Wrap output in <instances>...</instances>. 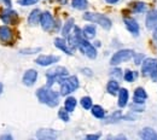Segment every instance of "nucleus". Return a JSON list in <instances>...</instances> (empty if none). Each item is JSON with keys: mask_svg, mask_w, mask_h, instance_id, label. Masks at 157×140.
Listing matches in <instances>:
<instances>
[{"mask_svg": "<svg viewBox=\"0 0 157 140\" xmlns=\"http://www.w3.org/2000/svg\"><path fill=\"white\" fill-rule=\"evenodd\" d=\"M59 1H60V2H63V4H65V2H67V0H59Z\"/></svg>", "mask_w": 157, "mask_h": 140, "instance_id": "a19ab883", "label": "nucleus"}, {"mask_svg": "<svg viewBox=\"0 0 157 140\" xmlns=\"http://www.w3.org/2000/svg\"><path fill=\"white\" fill-rule=\"evenodd\" d=\"M146 98H147V94H146V92H145V89H144V88L138 87L137 89L134 91V97H133V100H134V103H136V104H143Z\"/></svg>", "mask_w": 157, "mask_h": 140, "instance_id": "f3484780", "label": "nucleus"}, {"mask_svg": "<svg viewBox=\"0 0 157 140\" xmlns=\"http://www.w3.org/2000/svg\"><path fill=\"white\" fill-rule=\"evenodd\" d=\"M59 60L58 56H52V55H41L39 56L36 59H35V63L38 65H41V66H47V65H51V64H55Z\"/></svg>", "mask_w": 157, "mask_h": 140, "instance_id": "1a4fd4ad", "label": "nucleus"}, {"mask_svg": "<svg viewBox=\"0 0 157 140\" xmlns=\"http://www.w3.org/2000/svg\"><path fill=\"white\" fill-rule=\"evenodd\" d=\"M40 18H41V11L39 9H35V10H33L30 12V15L28 17V23L30 25H36L40 22Z\"/></svg>", "mask_w": 157, "mask_h": 140, "instance_id": "aec40b11", "label": "nucleus"}, {"mask_svg": "<svg viewBox=\"0 0 157 140\" xmlns=\"http://www.w3.org/2000/svg\"><path fill=\"white\" fill-rule=\"evenodd\" d=\"M128 98H129V94H128V91L126 88H121L118 91V106L120 108H124L128 103Z\"/></svg>", "mask_w": 157, "mask_h": 140, "instance_id": "a211bd4d", "label": "nucleus"}, {"mask_svg": "<svg viewBox=\"0 0 157 140\" xmlns=\"http://www.w3.org/2000/svg\"><path fill=\"white\" fill-rule=\"evenodd\" d=\"M82 34L86 39H93L96 36V27L94 25H86L83 29H82Z\"/></svg>", "mask_w": 157, "mask_h": 140, "instance_id": "412c9836", "label": "nucleus"}, {"mask_svg": "<svg viewBox=\"0 0 157 140\" xmlns=\"http://www.w3.org/2000/svg\"><path fill=\"white\" fill-rule=\"evenodd\" d=\"M39 51H40V48H29V50H23L22 53H24V55H32V53L39 52Z\"/></svg>", "mask_w": 157, "mask_h": 140, "instance_id": "2f4dec72", "label": "nucleus"}, {"mask_svg": "<svg viewBox=\"0 0 157 140\" xmlns=\"http://www.w3.org/2000/svg\"><path fill=\"white\" fill-rule=\"evenodd\" d=\"M68 76V70L64 66H56L47 71V86H52L55 82H60L64 78Z\"/></svg>", "mask_w": 157, "mask_h": 140, "instance_id": "f03ea898", "label": "nucleus"}, {"mask_svg": "<svg viewBox=\"0 0 157 140\" xmlns=\"http://www.w3.org/2000/svg\"><path fill=\"white\" fill-rule=\"evenodd\" d=\"M39 0H18V4L22 6H29V5H34L36 4Z\"/></svg>", "mask_w": 157, "mask_h": 140, "instance_id": "7c9ffc66", "label": "nucleus"}, {"mask_svg": "<svg viewBox=\"0 0 157 140\" xmlns=\"http://www.w3.org/2000/svg\"><path fill=\"white\" fill-rule=\"evenodd\" d=\"M123 79L127 81V82H132V81L136 79V73L134 71H131V70H127L123 75Z\"/></svg>", "mask_w": 157, "mask_h": 140, "instance_id": "c85d7f7f", "label": "nucleus"}, {"mask_svg": "<svg viewBox=\"0 0 157 140\" xmlns=\"http://www.w3.org/2000/svg\"><path fill=\"white\" fill-rule=\"evenodd\" d=\"M105 1H106L108 4H116L118 0H105Z\"/></svg>", "mask_w": 157, "mask_h": 140, "instance_id": "e433bc0d", "label": "nucleus"}, {"mask_svg": "<svg viewBox=\"0 0 157 140\" xmlns=\"http://www.w3.org/2000/svg\"><path fill=\"white\" fill-rule=\"evenodd\" d=\"M106 89H108V92H109L110 94L115 96V94L117 93L118 91H120V86H118V82H117V81H115V80H110L109 82H108Z\"/></svg>", "mask_w": 157, "mask_h": 140, "instance_id": "4be33fe9", "label": "nucleus"}, {"mask_svg": "<svg viewBox=\"0 0 157 140\" xmlns=\"http://www.w3.org/2000/svg\"><path fill=\"white\" fill-rule=\"evenodd\" d=\"M75 106H76V99H75L74 97H68V98L65 99L64 108H65V110H67V111H69V112L74 111Z\"/></svg>", "mask_w": 157, "mask_h": 140, "instance_id": "b1692460", "label": "nucleus"}, {"mask_svg": "<svg viewBox=\"0 0 157 140\" xmlns=\"http://www.w3.org/2000/svg\"><path fill=\"white\" fill-rule=\"evenodd\" d=\"M71 6L78 10H85L88 6V2H87V0H73Z\"/></svg>", "mask_w": 157, "mask_h": 140, "instance_id": "a878e982", "label": "nucleus"}, {"mask_svg": "<svg viewBox=\"0 0 157 140\" xmlns=\"http://www.w3.org/2000/svg\"><path fill=\"white\" fill-rule=\"evenodd\" d=\"M40 24H41V27H42L44 30H50V29H52V27H53V24H55V21H53L52 15H51L48 11H45V12L41 13Z\"/></svg>", "mask_w": 157, "mask_h": 140, "instance_id": "9d476101", "label": "nucleus"}, {"mask_svg": "<svg viewBox=\"0 0 157 140\" xmlns=\"http://www.w3.org/2000/svg\"><path fill=\"white\" fill-rule=\"evenodd\" d=\"M141 74L144 76H152L154 79L157 75V59L146 58L141 64Z\"/></svg>", "mask_w": 157, "mask_h": 140, "instance_id": "39448f33", "label": "nucleus"}, {"mask_svg": "<svg viewBox=\"0 0 157 140\" xmlns=\"http://www.w3.org/2000/svg\"><path fill=\"white\" fill-rule=\"evenodd\" d=\"M36 79H38V71L34 70V69H29V70H27L24 73L22 81H23V83L25 86H33L35 83Z\"/></svg>", "mask_w": 157, "mask_h": 140, "instance_id": "9b49d317", "label": "nucleus"}, {"mask_svg": "<svg viewBox=\"0 0 157 140\" xmlns=\"http://www.w3.org/2000/svg\"><path fill=\"white\" fill-rule=\"evenodd\" d=\"M133 56H134V53H133L132 50H120L116 53H114V56L111 57L110 64L111 65H117L120 63L129 60Z\"/></svg>", "mask_w": 157, "mask_h": 140, "instance_id": "0eeeda50", "label": "nucleus"}, {"mask_svg": "<svg viewBox=\"0 0 157 140\" xmlns=\"http://www.w3.org/2000/svg\"><path fill=\"white\" fill-rule=\"evenodd\" d=\"M74 28V20L73 18H70V20H68L65 22V24H64V27H63V29H62V35L65 38V36H68L70 33H71V29Z\"/></svg>", "mask_w": 157, "mask_h": 140, "instance_id": "5701e85b", "label": "nucleus"}, {"mask_svg": "<svg viewBox=\"0 0 157 140\" xmlns=\"http://www.w3.org/2000/svg\"><path fill=\"white\" fill-rule=\"evenodd\" d=\"M91 111H92V115L97 119H103L105 116V112H104V109L100 106V105H94L91 108Z\"/></svg>", "mask_w": 157, "mask_h": 140, "instance_id": "393cba45", "label": "nucleus"}, {"mask_svg": "<svg viewBox=\"0 0 157 140\" xmlns=\"http://www.w3.org/2000/svg\"><path fill=\"white\" fill-rule=\"evenodd\" d=\"M83 20L97 23L99 25H101L104 29H110L111 28V21L109 20L106 16L100 15V13H92V12H87L83 15Z\"/></svg>", "mask_w": 157, "mask_h": 140, "instance_id": "20e7f679", "label": "nucleus"}, {"mask_svg": "<svg viewBox=\"0 0 157 140\" xmlns=\"http://www.w3.org/2000/svg\"><path fill=\"white\" fill-rule=\"evenodd\" d=\"M78 48L81 50L82 53H85L91 59H94L97 57V50H96V47L86 40L85 36H82L80 39V41H78Z\"/></svg>", "mask_w": 157, "mask_h": 140, "instance_id": "423d86ee", "label": "nucleus"}, {"mask_svg": "<svg viewBox=\"0 0 157 140\" xmlns=\"http://www.w3.org/2000/svg\"><path fill=\"white\" fill-rule=\"evenodd\" d=\"M111 75L117 76V78H121V76H122V74H121V70H120V69H114V70L111 71Z\"/></svg>", "mask_w": 157, "mask_h": 140, "instance_id": "473e14b6", "label": "nucleus"}, {"mask_svg": "<svg viewBox=\"0 0 157 140\" xmlns=\"http://www.w3.org/2000/svg\"><path fill=\"white\" fill-rule=\"evenodd\" d=\"M143 58V56L141 55H139V56H136V64H140V62L139 60Z\"/></svg>", "mask_w": 157, "mask_h": 140, "instance_id": "c9c22d12", "label": "nucleus"}, {"mask_svg": "<svg viewBox=\"0 0 157 140\" xmlns=\"http://www.w3.org/2000/svg\"><path fill=\"white\" fill-rule=\"evenodd\" d=\"M1 139H12V137L11 135H2Z\"/></svg>", "mask_w": 157, "mask_h": 140, "instance_id": "58836bf2", "label": "nucleus"}, {"mask_svg": "<svg viewBox=\"0 0 157 140\" xmlns=\"http://www.w3.org/2000/svg\"><path fill=\"white\" fill-rule=\"evenodd\" d=\"M0 40L5 44H10L13 40V33L7 25H1L0 27Z\"/></svg>", "mask_w": 157, "mask_h": 140, "instance_id": "f8f14e48", "label": "nucleus"}, {"mask_svg": "<svg viewBox=\"0 0 157 140\" xmlns=\"http://www.w3.org/2000/svg\"><path fill=\"white\" fill-rule=\"evenodd\" d=\"M55 45H56L57 48H59L60 51H63L64 53L71 55V50L68 47L69 44H67V41L64 40L63 38H57V39H55Z\"/></svg>", "mask_w": 157, "mask_h": 140, "instance_id": "6ab92c4d", "label": "nucleus"}, {"mask_svg": "<svg viewBox=\"0 0 157 140\" xmlns=\"http://www.w3.org/2000/svg\"><path fill=\"white\" fill-rule=\"evenodd\" d=\"M140 138L144 140H157V133L156 131H154L152 128L145 127L140 133H139Z\"/></svg>", "mask_w": 157, "mask_h": 140, "instance_id": "4468645a", "label": "nucleus"}, {"mask_svg": "<svg viewBox=\"0 0 157 140\" xmlns=\"http://www.w3.org/2000/svg\"><path fill=\"white\" fill-rule=\"evenodd\" d=\"M157 27V10H151L146 16V28L154 29Z\"/></svg>", "mask_w": 157, "mask_h": 140, "instance_id": "ddd939ff", "label": "nucleus"}, {"mask_svg": "<svg viewBox=\"0 0 157 140\" xmlns=\"http://www.w3.org/2000/svg\"><path fill=\"white\" fill-rule=\"evenodd\" d=\"M2 89H4V87H2V83L0 82V94L2 93Z\"/></svg>", "mask_w": 157, "mask_h": 140, "instance_id": "ea45409f", "label": "nucleus"}, {"mask_svg": "<svg viewBox=\"0 0 157 140\" xmlns=\"http://www.w3.org/2000/svg\"><path fill=\"white\" fill-rule=\"evenodd\" d=\"M124 24H126V28L133 34L137 36L139 34V24L137 23V21L133 20V18H124Z\"/></svg>", "mask_w": 157, "mask_h": 140, "instance_id": "2eb2a0df", "label": "nucleus"}, {"mask_svg": "<svg viewBox=\"0 0 157 140\" xmlns=\"http://www.w3.org/2000/svg\"><path fill=\"white\" fill-rule=\"evenodd\" d=\"M58 116L62 121L68 122V121H69V111H67L65 108H64V109H60L58 111Z\"/></svg>", "mask_w": 157, "mask_h": 140, "instance_id": "cd10ccee", "label": "nucleus"}, {"mask_svg": "<svg viewBox=\"0 0 157 140\" xmlns=\"http://www.w3.org/2000/svg\"><path fill=\"white\" fill-rule=\"evenodd\" d=\"M99 137H100L99 134H91V135H87L86 138H87V139H90V140H96V139H98Z\"/></svg>", "mask_w": 157, "mask_h": 140, "instance_id": "72a5a7b5", "label": "nucleus"}, {"mask_svg": "<svg viewBox=\"0 0 157 140\" xmlns=\"http://www.w3.org/2000/svg\"><path fill=\"white\" fill-rule=\"evenodd\" d=\"M0 18L2 20V22L5 24H15L17 22V20H18V16H17L16 11H13V10H11L9 7V9L4 10V11H1Z\"/></svg>", "mask_w": 157, "mask_h": 140, "instance_id": "6e6552de", "label": "nucleus"}, {"mask_svg": "<svg viewBox=\"0 0 157 140\" xmlns=\"http://www.w3.org/2000/svg\"><path fill=\"white\" fill-rule=\"evenodd\" d=\"M146 10V5L144 2H137L134 5V11L136 12H144Z\"/></svg>", "mask_w": 157, "mask_h": 140, "instance_id": "c756f323", "label": "nucleus"}, {"mask_svg": "<svg viewBox=\"0 0 157 140\" xmlns=\"http://www.w3.org/2000/svg\"><path fill=\"white\" fill-rule=\"evenodd\" d=\"M81 105H82V108L86 109V110L91 109V108H92V99H91L90 97H83V98L81 99Z\"/></svg>", "mask_w": 157, "mask_h": 140, "instance_id": "bb28decb", "label": "nucleus"}, {"mask_svg": "<svg viewBox=\"0 0 157 140\" xmlns=\"http://www.w3.org/2000/svg\"><path fill=\"white\" fill-rule=\"evenodd\" d=\"M60 83V94L68 96L78 87V80L76 76H67L59 82Z\"/></svg>", "mask_w": 157, "mask_h": 140, "instance_id": "7ed1b4c3", "label": "nucleus"}, {"mask_svg": "<svg viewBox=\"0 0 157 140\" xmlns=\"http://www.w3.org/2000/svg\"><path fill=\"white\" fill-rule=\"evenodd\" d=\"M36 97L42 104H46L51 108L57 106L59 103V94L52 88H50V86L39 88L36 91Z\"/></svg>", "mask_w": 157, "mask_h": 140, "instance_id": "f257e3e1", "label": "nucleus"}, {"mask_svg": "<svg viewBox=\"0 0 157 140\" xmlns=\"http://www.w3.org/2000/svg\"><path fill=\"white\" fill-rule=\"evenodd\" d=\"M36 137L39 139H55L57 138V133L53 129H39Z\"/></svg>", "mask_w": 157, "mask_h": 140, "instance_id": "dca6fc26", "label": "nucleus"}, {"mask_svg": "<svg viewBox=\"0 0 157 140\" xmlns=\"http://www.w3.org/2000/svg\"><path fill=\"white\" fill-rule=\"evenodd\" d=\"M1 1H2L7 7H11V0H1Z\"/></svg>", "mask_w": 157, "mask_h": 140, "instance_id": "f704fd0d", "label": "nucleus"}, {"mask_svg": "<svg viewBox=\"0 0 157 140\" xmlns=\"http://www.w3.org/2000/svg\"><path fill=\"white\" fill-rule=\"evenodd\" d=\"M154 39H155V41H156V44H157V27H156V29H155V32H154Z\"/></svg>", "mask_w": 157, "mask_h": 140, "instance_id": "4c0bfd02", "label": "nucleus"}]
</instances>
